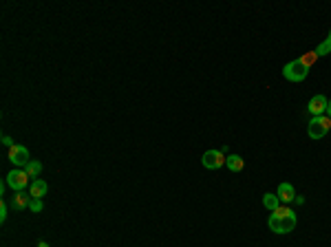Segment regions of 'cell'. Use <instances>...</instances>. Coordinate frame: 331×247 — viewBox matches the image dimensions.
I'll return each mask as SVG.
<instances>
[{"mask_svg":"<svg viewBox=\"0 0 331 247\" xmlns=\"http://www.w3.org/2000/svg\"><path fill=\"white\" fill-rule=\"evenodd\" d=\"M29 203H31V194L29 192H16L11 198V210L13 212H20V210H29Z\"/></svg>","mask_w":331,"mask_h":247,"instance_id":"obj_8","label":"cell"},{"mask_svg":"<svg viewBox=\"0 0 331 247\" xmlns=\"http://www.w3.org/2000/svg\"><path fill=\"white\" fill-rule=\"evenodd\" d=\"M2 144L7 146V148H13V146H16V144H13L11 137H7V135H2Z\"/></svg>","mask_w":331,"mask_h":247,"instance_id":"obj_18","label":"cell"},{"mask_svg":"<svg viewBox=\"0 0 331 247\" xmlns=\"http://www.w3.org/2000/svg\"><path fill=\"white\" fill-rule=\"evenodd\" d=\"M331 128V117H325V115H320V117H311V122H309V137L311 139H322V137L329 132Z\"/></svg>","mask_w":331,"mask_h":247,"instance_id":"obj_3","label":"cell"},{"mask_svg":"<svg viewBox=\"0 0 331 247\" xmlns=\"http://www.w3.org/2000/svg\"><path fill=\"white\" fill-rule=\"evenodd\" d=\"M307 75H309V66H305L300 60H291L282 66V77L287 82H303V79H307Z\"/></svg>","mask_w":331,"mask_h":247,"instance_id":"obj_2","label":"cell"},{"mask_svg":"<svg viewBox=\"0 0 331 247\" xmlns=\"http://www.w3.org/2000/svg\"><path fill=\"white\" fill-rule=\"evenodd\" d=\"M263 207L265 210H269V212H276L278 207H280V198H278L276 194H272V192L263 194Z\"/></svg>","mask_w":331,"mask_h":247,"instance_id":"obj_11","label":"cell"},{"mask_svg":"<svg viewBox=\"0 0 331 247\" xmlns=\"http://www.w3.org/2000/svg\"><path fill=\"white\" fill-rule=\"evenodd\" d=\"M47 192H49V185H47V181H44V179H33V181H31L29 194L33 198H42Z\"/></svg>","mask_w":331,"mask_h":247,"instance_id":"obj_10","label":"cell"},{"mask_svg":"<svg viewBox=\"0 0 331 247\" xmlns=\"http://www.w3.org/2000/svg\"><path fill=\"white\" fill-rule=\"evenodd\" d=\"M327 117H331V99H329V104H327Z\"/></svg>","mask_w":331,"mask_h":247,"instance_id":"obj_19","label":"cell"},{"mask_svg":"<svg viewBox=\"0 0 331 247\" xmlns=\"http://www.w3.org/2000/svg\"><path fill=\"white\" fill-rule=\"evenodd\" d=\"M26 183H29V174L25 170H20V168H16V170H11L7 174V185L13 192H25Z\"/></svg>","mask_w":331,"mask_h":247,"instance_id":"obj_5","label":"cell"},{"mask_svg":"<svg viewBox=\"0 0 331 247\" xmlns=\"http://www.w3.org/2000/svg\"><path fill=\"white\" fill-rule=\"evenodd\" d=\"M327 104H329V99H327L325 95H313L307 104V110L313 117H320L322 113H327Z\"/></svg>","mask_w":331,"mask_h":247,"instance_id":"obj_7","label":"cell"},{"mask_svg":"<svg viewBox=\"0 0 331 247\" xmlns=\"http://www.w3.org/2000/svg\"><path fill=\"white\" fill-rule=\"evenodd\" d=\"M42 207H44L42 198H33V197H31V203H29V210L31 212H35V214H38V212H42Z\"/></svg>","mask_w":331,"mask_h":247,"instance_id":"obj_16","label":"cell"},{"mask_svg":"<svg viewBox=\"0 0 331 247\" xmlns=\"http://www.w3.org/2000/svg\"><path fill=\"white\" fill-rule=\"evenodd\" d=\"M25 172H26L29 176H38L40 172H42V163L35 161V159H31V161L25 166Z\"/></svg>","mask_w":331,"mask_h":247,"instance_id":"obj_13","label":"cell"},{"mask_svg":"<svg viewBox=\"0 0 331 247\" xmlns=\"http://www.w3.org/2000/svg\"><path fill=\"white\" fill-rule=\"evenodd\" d=\"M38 247H49V243H47V241H40V243H38Z\"/></svg>","mask_w":331,"mask_h":247,"instance_id":"obj_20","label":"cell"},{"mask_svg":"<svg viewBox=\"0 0 331 247\" xmlns=\"http://www.w3.org/2000/svg\"><path fill=\"white\" fill-rule=\"evenodd\" d=\"M316 53H318V57H322V55H329V53H331V31H329V35H327V38H325V42H320V44H318Z\"/></svg>","mask_w":331,"mask_h":247,"instance_id":"obj_14","label":"cell"},{"mask_svg":"<svg viewBox=\"0 0 331 247\" xmlns=\"http://www.w3.org/2000/svg\"><path fill=\"white\" fill-rule=\"evenodd\" d=\"M225 161H228V157L221 150H205L201 157L203 168H207V170H219V168L225 166Z\"/></svg>","mask_w":331,"mask_h":247,"instance_id":"obj_4","label":"cell"},{"mask_svg":"<svg viewBox=\"0 0 331 247\" xmlns=\"http://www.w3.org/2000/svg\"><path fill=\"white\" fill-rule=\"evenodd\" d=\"M276 197L280 198V203H291L296 198V190H294V185L291 183H280L278 185V192H276Z\"/></svg>","mask_w":331,"mask_h":247,"instance_id":"obj_9","label":"cell"},{"mask_svg":"<svg viewBox=\"0 0 331 247\" xmlns=\"http://www.w3.org/2000/svg\"><path fill=\"white\" fill-rule=\"evenodd\" d=\"M225 166H228L232 172H241L243 168H245V161H243V157H238V154H229Z\"/></svg>","mask_w":331,"mask_h":247,"instance_id":"obj_12","label":"cell"},{"mask_svg":"<svg viewBox=\"0 0 331 247\" xmlns=\"http://www.w3.org/2000/svg\"><path fill=\"white\" fill-rule=\"evenodd\" d=\"M298 60L303 62L305 66H309V69H311V66L318 62V53H316V51H309V53H305V55H300Z\"/></svg>","mask_w":331,"mask_h":247,"instance_id":"obj_15","label":"cell"},{"mask_svg":"<svg viewBox=\"0 0 331 247\" xmlns=\"http://www.w3.org/2000/svg\"><path fill=\"white\" fill-rule=\"evenodd\" d=\"M296 223H298V219H296V212L289 210V207H278L276 212H272V216H269L267 225L269 229H272L274 234H289L296 229Z\"/></svg>","mask_w":331,"mask_h":247,"instance_id":"obj_1","label":"cell"},{"mask_svg":"<svg viewBox=\"0 0 331 247\" xmlns=\"http://www.w3.org/2000/svg\"><path fill=\"white\" fill-rule=\"evenodd\" d=\"M7 214H9V205L7 203H0V221H7Z\"/></svg>","mask_w":331,"mask_h":247,"instance_id":"obj_17","label":"cell"},{"mask_svg":"<svg viewBox=\"0 0 331 247\" xmlns=\"http://www.w3.org/2000/svg\"><path fill=\"white\" fill-rule=\"evenodd\" d=\"M9 161L13 163V166H26V163L31 161L29 157V150L25 148V146H13V148H9Z\"/></svg>","mask_w":331,"mask_h":247,"instance_id":"obj_6","label":"cell"}]
</instances>
